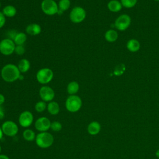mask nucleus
<instances>
[{"mask_svg":"<svg viewBox=\"0 0 159 159\" xmlns=\"http://www.w3.org/2000/svg\"><path fill=\"white\" fill-rule=\"evenodd\" d=\"M126 47L129 51L131 52H136L139 50L140 48V43L137 40L132 39L127 41Z\"/></svg>","mask_w":159,"mask_h":159,"instance_id":"obj_15","label":"nucleus"},{"mask_svg":"<svg viewBox=\"0 0 159 159\" xmlns=\"http://www.w3.org/2000/svg\"><path fill=\"white\" fill-rule=\"evenodd\" d=\"M3 132H2V129H1V127H0V140L2 139V136H3Z\"/></svg>","mask_w":159,"mask_h":159,"instance_id":"obj_36","label":"nucleus"},{"mask_svg":"<svg viewBox=\"0 0 159 159\" xmlns=\"http://www.w3.org/2000/svg\"><path fill=\"white\" fill-rule=\"evenodd\" d=\"M4 101H5L4 96L2 94L0 93V106H2V104L4 102Z\"/></svg>","mask_w":159,"mask_h":159,"instance_id":"obj_33","label":"nucleus"},{"mask_svg":"<svg viewBox=\"0 0 159 159\" xmlns=\"http://www.w3.org/2000/svg\"><path fill=\"white\" fill-rule=\"evenodd\" d=\"M27 34L24 32H17L13 41L14 42L16 45H22L27 41Z\"/></svg>","mask_w":159,"mask_h":159,"instance_id":"obj_22","label":"nucleus"},{"mask_svg":"<svg viewBox=\"0 0 159 159\" xmlns=\"http://www.w3.org/2000/svg\"><path fill=\"white\" fill-rule=\"evenodd\" d=\"M1 1H0V8H1Z\"/></svg>","mask_w":159,"mask_h":159,"instance_id":"obj_38","label":"nucleus"},{"mask_svg":"<svg viewBox=\"0 0 159 159\" xmlns=\"http://www.w3.org/2000/svg\"><path fill=\"white\" fill-rule=\"evenodd\" d=\"M25 52V48L24 46L22 45H16L14 50V53L18 55H22L24 54Z\"/></svg>","mask_w":159,"mask_h":159,"instance_id":"obj_29","label":"nucleus"},{"mask_svg":"<svg viewBox=\"0 0 159 159\" xmlns=\"http://www.w3.org/2000/svg\"><path fill=\"white\" fill-rule=\"evenodd\" d=\"M22 135L24 139L28 142H32L33 140H35L36 137L35 132L32 130L29 129L24 130Z\"/></svg>","mask_w":159,"mask_h":159,"instance_id":"obj_24","label":"nucleus"},{"mask_svg":"<svg viewBox=\"0 0 159 159\" xmlns=\"http://www.w3.org/2000/svg\"><path fill=\"white\" fill-rule=\"evenodd\" d=\"M104 38L108 42H114L118 38V34L117 31L113 29L107 30L104 34Z\"/></svg>","mask_w":159,"mask_h":159,"instance_id":"obj_21","label":"nucleus"},{"mask_svg":"<svg viewBox=\"0 0 159 159\" xmlns=\"http://www.w3.org/2000/svg\"><path fill=\"white\" fill-rule=\"evenodd\" d=\"M34 120L32 113L29 111H25L21 112L19 117V124L22 127H29L30 126Z\"/></svg>","mask_w":159,"mask_h":159,"instance_id":"obj_11","label":"nucleus"},{"mask_svg":"<svg viewBox=\"0 0 159 159\" xmlns=\"http://www.w3.org/2000/svg\"><path fill=\"white\" fill-rule=\"evenodd\" d=\"M2 12L6 17H13L17 14V9L12 5H7L3 7Z\"/></svg>","mask_w":159,"mask_h":159,"instance_id":"obj_17","label":"nucleus"},{"mask_svg":"<svg viewBox=\"0 0 159 159\" xmlns=\"http://www.w3.org/2000/svg\"><path fill=\"white\" fill-rule=\"evenodd\" d=\"M130 23V17L127 14H122L116 19L114 25L117 30L124 31L129 27Z\"/></svg>","mask_w":159,"mask_h":159,"instance_id":"obj_9","label":"nucleus"},{"mask_svg":"<svg viewBox=\"0 0 159 159\" xmlns=\"http://www.w3.org/2000/svg\"><path fill=\"white\" fill-rule=\"evenodd\" d=\"M82 107V100L78 95H70L66 99L65 107L70 112H76Z\"/></svg>","mask_w":159,"mask_h":159,"instance_id":"obj_3","label":"nucleus"},{"mask_svg":"<svg viewBox=\"0 0 159 159\" xmlns=\"http://www.w3.org/2000/svg\"><path fill=\"white\" fill-rule=\"evenodd\" d=\"M16 45L9 38L3 39L0 41V53L5 56H9L14 53Z\"/></svg>","mask_w":159,"mask_h":159,"instance_id":"obj_7","label":"nucleus"},{"mask_svg":"<svg viewBox=\"0 0 159 159\" xmlns=\"http://www.w3.org/2000/svg\"><path fill=\"white\" fill-rule=\"evenodd\" d=\"M42 32L41 26L37 23H32L29 24L25 27L26 34L30 35H39Z\"/></svg>","mask_w":159,"mask_h":159,"instance_id":"obj_13","label":"nucleus"},{"mask_svg":"<svg viewBox=\"0 0 159 159\" xmlns=\"http://www.w3.org/2000/svg\"><path fill=\"white\" fill-rule=\"evenodd\" d=\"M20 72L17 65L12 63L5 65L1 70L2 79L7 83H13L19 79Z\"/></svg>","mask_w":159,"mask_h":159,"instance_id":"obj_1","label":"nucleus"},{"mask_svg":"<svg viewBox=\"0 0 159 159\" xmlns=\"http://www.w3.org/2000/svg\"><path fill=\"white\" fill-rule=\"evenodd\" d=\"M4 117V111L1 106H0V120Z\"/></svg>","mask_w":159,"mask_h":159,"instance_id":"obj_32","label":"nucleus"},{"mask_svg":"<svg viewBox=\"0 0 159 159\" xmlns=\"http://www.w3.org/2000/svg\"><path fill=\"white\" fill-rule=\"evenodd\" d=\"M101 129V124L98 121H92L91 122L87 127V130L89 134L91 135H96L98 134Z\"/></svg>","mask_w":159,"mask_h":159,"instance_id":"obj_14","label":"nucleus"},{"mask_svg":"<svg viewBox=\"0 0 159 159\" xmlns=\"http://www.w3.org/2000/svg\"><path fill=\"white\" fill-rule=\"evenodd\" d=\"M0 159H9V158L4 154H0Z\"/></svg>","mask_w":159,"mask_h":159,"instance_id":"obj_34","label":"nucleus"},{"mask_svg":"<svg viewBox=\"0 0 159 159\" xmlns=\"http://www.w3.org/2000/svg\"><path fill=\"white\" fill-rule=\"evenodd\" d=\"M71 6L70 0H60L58 3V13H63L64 11H67Z\"/></svg>","mask_w":159,"mask_h":159,"instance_id":"obj_23","label":"nucleus"},{"mask_svg":"<svg viewBox=\"0 0 159 159\" xmlns=\"http://www.w3.org/2000/svg\"><path fill=\"white\" fill-rule=\"evenodd\" d=\"M50 129L54 132H59L62 129V125L58 121H54L51 123Z\"/></svg>","mask_w":159,"mask_h":159,"instance_id":"obj_28","label":"nucleus"},{"mask_svg":"<svg viewBox=\"0 0 159 159\" xmlns=\"http://www.w3.org/2000/svg\"><path fill=\"white\" fill-rule=\"evenodd\" d=\"M86 17L85 9L81 6H75L70 11L69 17L70 20L74 24L82 22Z\"/></svg>","mask_w":159,"mask_h":159,"instance_id":"obj_4","label":"nucleus"},{"mask_svg":"<svg viewBox=\"0 0 159 159\" xmlns=\"http://www.w3.org/2000/svg\"><path fill=\"white\" fill-rule=\"evenodd\" d=\"M39 96L45 102L52 101L55 97L54 90L48 86H43L39 89Z\"/></svg>","mask_w":159,"mask_h":159,"instance_id":"obj_10","label":"nucleus"},{"mask_svg":"<svg viewBox=\"0 0 159 159\" xmlns=\"http://www.w3.org/2000/svg\"><path fill=\"white\" fill-rule=\"evenodd\" d=\"M155 1H159V0H155Z\"/></svg>","mask_w":159,"mask_h":159,"instance_id":"obj_39","label":"nucleus"},{"mask_svg":"<svg viewBox=\"0 0 159 159\" xmlns=\"http://www.w3.org/2000/svg\"><path fill=\"white\" fill-rule=\"evenodd\" d=\"M51 122L47 117H40L35 122V128L39 132H47L50 129Z\"/></svg>","mask_w":159,"mask_h":159,"instance_id":"obj_12","label":"nucleus"},{"mask_svg":"<svg viewBox=\"0 0 159 159\" xmlns=\"http://www.w3.org/2000/svg\"><path fill=\"white\" fill-rule=\"evenodd\" d=\"M17 34V32L14 30H9L8 32H7V35H8V37L7 38H9L10 39H12V40H14L15 36L16 35V34Z\"/></svg>","mask_w":159,"mask_h":159,"instance_id":"obj_31","label":"nucleus"},{"mask_svg":"<svg viewBox=\"0 0 159 159\" xmlns=\"http://www.w3.org/2000/svg\"><path fill=\"white\" fill-rule=\"evenodd\" d=\"M53 78V72L49 68H42L40 69L36 74V79L37 81L42 84H47L49 83Z\"/></svg>","mask_w":159,"mask_h":159,"instance_id":"obj_5","label":"nucleus"},{"mask_svg":"<svg viewBox=\"0 0 159 159\" xmlns=\"http://www.w3.org/2000/svg\"><path fill=\"white\" fill-rule=\"evenodd\" d=\"M17 67L20 73H25L29 70L30 68V63L27 59L22 58L19 61Z\"/></svg>","mask_w":159,"mask_h":159,"instance_id":"obj_18","label":"nucleus"},{"mask_svg":"<svg viewBox=\"0 0 159 159\" xmlns=\"http://www.w3.org/2000/svg\"><path fill=\"white\" fill-rule=\"evenodd\" d=\"M107 6L108 9L112 12H117L120 11L122 7L120 1L117 0H111L108 2Z\"/></svg>","mask_w":159,"mask_h":159,"instance_id":"obj_16","label":"nucleus"},{"mask_svg":"<svg viewBox=\"0 0 159 159\" xmlns=\"http://www.w3.org/2000/svg\"><path fill=\"white\" fill-rule=\"evenodd\" d=\"M155 156L157 158L159 159V148L158 150H157V151L155 152Z\"/></svg>","mask_w":159,"mask_h":159,"instance_id":"obj_35","label":"nucleus"},{"mask_svg":"<svg viewBox=\"0 0 159 159\" xmlns=\"http://www.w3.org/2000/svg\"><path fill=\"white\" fill-rule=\"evenodd\" d=\"M2 132L4 135L9 137L15 136L18 131L19 128L16 122L12 120H6L1 125Z\"/></svg>","mask_w":159,"mask_h":159,"instance_id":"obj_8","label":"nucleus"},{"mask_svg":"<svg viewBox=\"0 0 159 159\" xmlns=\"http://www.w3.org/2000/svg\"><path fill=\"white\" fill-rule=\"evenodd\" d=\"M120 2L123 7L129 9L134 7L137 2V0H120Z\"/></svg>","mask_w":159,"mask_h":159,"instance_id":"obj_27","label":"nucleus"},{"mask_svg":"<svg viewBox=\"0 0 159 159\" xmlns=\"http://www.w3.org/2000/svg\"><path fill=\"white\" fill-rule=\"evenodd\" d=\"M41 9L47 16H53L58 12V6L54 0H43L41 2Z\"/></svg>","mask_w":159,"mask_h":159,"instance_id":"obj_6","label":"nucleus"},{"mask_svg":"<svg viewBox=\"0 0 159 159\" xmlns=\"http://www.w3.org/2000/svg\"><path fill=\"white\" fill-rule=\"evenodd\" d=\"M1 147L0 145V154H1Z\"/></svg>","mask_w":159,"mask_h":159,"instance_id":"obj_37","label":"nucleus"},{"mask_svg":"<svg viewBox=\"0 0 159 159\" xmlns=\"http://www.w3.org/2000/svg\"><path fill=\"white\" fill-rule=\"evenodd\" d=\"M125 70V66L123 63H120L117 65L114 70V74L116 76H120L122 75Z\"/></svg>","mask_w":159,"mask_h":159,"instance_id":"obj_26","label":"nucleus"},{"mask_svg":"<svg viewBox=\"0 0 159 159\" xmlns=\"http://www.w3.org/2000/svg\"><path fill=\"white\" fill-rule=\"evenodd\" d=\"M6 23V17L3 14L2 12L0 11V29H1Z\"/></svg>","mask_w":159,"mask_h":159,"instance_id":"obj_30","label":"nucleus"},{"mask_svg":"<svg viewBox=\"0 0 159 159\" xmlns=\"http://www.w3.org/2000/svg\"><path fill=\"white\" fill-rule=\"evenodd\" d=\"M35 140L39 147L42 148H47L52 145L54 138L50 133L48 132H42L36 135Z\"/></svg>","mask_w":159,"mask_h":159,"instance_id":"obj_2","label":"nucleus"},{"mask_svg":"<svg viewBox=\"0 0 159 159\" xmlns=\"http://www.w3.org/2000/svg\"><path fill=\"white\" fill-rule=\"evenodd\" d=\"M47 107V104L46 102L43 101H40L36 102L35 104V109L38 112H43Z\"/></svg>","mask_w":159,"mask_h":159,"instance_id":"obj_25","label":"nucleus"},{"mask_svg":"<svg viewBox=\"0 0 159 159\" xmlns=\"http://www.w3.org/2000/svg\"><path fill=\"white\" fill-rule=\"evenodd\" d=\"M80 89V85L76 81H70L66 87V91L67 93L70 95H74L76 94Z\"/></svg>","mask_w":159,"mask_h":159,"instance_id":"obj_20","label":"nucleus"},{"mask_svg":"<svg viewBox=\"0 0 159 159\" xmlns=\"http://www.w3.org/2000/svg\"><path fill=\"white\" fill-rule=\"evenodd\" d=\"M47 109L50 114L55 116L58 114L60 111V106L57 102L52 101L47 104Z\"/></svg>","mask_w":159,"mask_h":159,"instance_id":"obj_19","label":"nucleus"}]
</instances>
